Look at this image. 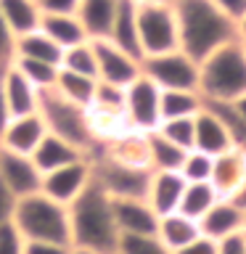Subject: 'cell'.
Here are the masks:
<instances>
[{"instance_id":"obj_19","label":"cell","mask_w":246,"mask_h":254,"mask_svg":"<svg viewBox=\"0 0 246 254\" xmlns=\"http://www.w3.org/2000/svg\"><path fill=\"white\" fill-rule=\"evenodd\" d=\"M183 190H185V180L180 172H151L146 201L159 217L170 212H178Z\"/></svg>"},{"instance_id":"obj_15","label":"cell","mask_w":246,"mask_h":254,"mask_svg":"<svg viewBox=\"0 0 246 254\" xmlns=\"http://www.w3.org/2000/svg\"><path fill=\"white\" fill-rule=\"evenodd\" d=\"M111 212L119 236L122 233H156L159 214L146 198H111Z\"/></svg>"},{"instance_id":"obj_2","label":"cell","mask_w":246,"mask_h":254,"mask_svg":"<svg viewBox=\"0 0 246 254\" xmlns=\"http://www.w3.org/2000/svg\"><path fill=\"white\" fill-rule=\"evenodd\" d=\"M66 209H69L71 249L117 254L119 230L114 222V212H111V198L101 190L98 183L90 180V186Z\"/></svg>"},{"instance_id":"obj_55","label":"cell","mask_w":246,"mask_h":254,"mask_svg":"<svg viewBox=\"0 0 246 254\" xmlns=\"http://www.w3.org/2000/svg\"><path fill=\"white\" fill-rule=\"evenodd\" d=\"M244 241H246V233H244Z\"/></svg>"},{"instance_id":"obj_32","label":"cell","mask_w":246,"mask_h":254,"mask_svg":"<svg viewBox=\"0 0 246 254\" xmlns=\"http://www.w3.org/2000/svg\"><path fill=\"white\" fill-rule=\"evenodd\" d=\"M204 106L209 109L222 125H225V130L230 132V138H233L236 146L246 148V122H244V117L236 111L233 101H204Z\"/></svg>"},{"instance_id":"obj_14","label":"cell","mask_w":246,"mask_h":254,"mask_svg":"<svg viewBox=\"0 0 246 254\" xmlns=\"http://www.w3.org/2000/svg\"><path fill=\"white\" fill-rule=\"evenodd\" d=\"M0 93L8 103L11 117H27V114H37V101H40V90L35 85H29V79L21 74L13 64L3 66V77H0Z\"/></svg>"},{"instance_id":"obj_29","label":"cell","mask_w":246,"mask_h":254,"mask_svg":"<svg viewBox=\"0 0 246 254\" xmlns=\"http://www.w3.org/2000/svg\"><path fill=\"white\" fill-rule=\"evenodd\" d=\"M146 138H148V167H151V172H178L183 159H185V151L178 148L175 143H170L156 130L148 132Z\"/></svg>"},{"instance_id":"obj_43","label":"cell","mask_w":246,"mask_h":254,"mask_svg":"<svg viewBox=\"0 0 246 254\" xmlns=\"http://www.w3.org/2000/svg\"><path fill=\"white\" fill-rule=\"evenodd\" d=\"M43 13H74L79 0H37Z\"/></svg>"},{"instance_id":"obj_53","label":"cell","mask_w":246,"mask_h":254,"mask_svg":"<svg viewBox=\"0 0 246 254\" xmlns=\"http://www.w3.org/2000/svg\"><path fill=\"white\" fill-rule=\"evenodd\" d=\"M241 43H244V53H246V40H241Z\"/></svg>"},{"instance_id":"obj_22","label":"cell","mask_w":246,"mask_h":254,"mask_svg":"<svg viewBox=\"0 0 246 254\" xmlns=\"http://www.w3.org/2000/svg\"><path fill=\"white\" fill-rule=\"evenodd\" d=\"M117 48H122L124 53L135 56L143 61V51H140V40H138V5L132 0H119L114 24H111L109 37Z\"/></svg>"},{"instance_id":"obj_46","label":"cell","mask_w":246,"mask_h":254,"mask_svg":"<svg viewBox=\"0 0 246 254\" xmlns=\"http://www.w3.org/2000/svg\"><path fill=\"white\" fill-rule=\"evenodd\" d=\"M11 111H8V103H5V98H3V93H0V135H3V130L8 127V122H11Z\"/></svg>"},{"instance_id":"obj_45","label":"cell","mask_w":246,"mask_h":254,"mask_svg":"<svg viewBox=\"0 0 246 254\" xmlns=\"http://www.w3.org/2000/svg\"><path fill=\"white\" fill-rule=\"evenodd\" d=\"M217 254H246L244 233H236V236H230V238L217 241Z\"/></svg>"},{"instance_id":"obj_16","label":"cell","mask_w":246,"mask_h":254,"mask_svg":"<svg viewBox=\"0 0 246 254\" xmlns=\"http://www.w3.org/2000/svg\"><path fill=\"white\" fill-rule=\"evenodd\" d=\"M198 230L212 241H222V238L244 233V209L236 206L230 198H217L212 209L198 220Z\"/></svg>"},{"instance_id":"obj_21","label":"cell","mask_w":246,"mask_h":254,"mask_svg":"<svg viewBox=\"0 0 246 254\" xmlns=\"http://www.w3.org/2000/svg\"><path fill=\"white\" fill-rule=\"evenodd\" d=\"M79 159H87L85 151H79L77 146L56 138L51 132H48L45 138L40 140V146L32 151V162H35V167L43 175L53 172V170H61V167H66V164H74Z\"/></svg>"},{"instance_id":"obj_35","label":"cell","mask_w":246,"mask_h":254,"mask_svg":"<svg viewBox=\"0 0 246 254\" xmlns=\"http://www.w3.org/2000/svg\"><path fill=\"white\" fill-rule=\"evenodd\" d=\"M59 69L77 71V74H85V77H95V51H93L90 40L82 43V45L66 48L63 56H61V66ZM95 79H98V77H95Z\"/></svg>"},{"instance_id":"obj_30","label":"cell","mask_w":246,"mask_h":254,"mask_svg":"<svg viewBox=\"0 0 246 254\" xmlns=\"http://www.w3.org/2000/svg\"><path fill=\"white\" fill-rule=\"evenodd\" d=\"M201 106H204V98L198 95V90H162V98H159L162 119L196 117Z\"/></svg>"},{"instance_id":"obj_11","label":"cell","mask_w":246,"mask_h":254,"mask_svg":"<svg viewBox=\"0 0 246 254\" xmlns=\"http://www.w3.org/2000/svg\"><path fill=\"white\" fill-rule=\"evenodd\" d=\"M90 180H93V164H90V156H87V159H79L74 164H66V167H61V170H53V172L43 175L40 193H45L48 198H53V201L69 206L87 186H90Z\"/></svg>"},{"instance_id":"obj_41","label":"cell","mask_w":246,"mask_h":254,"mask_svg":"<svg viewBox=\"0 0 246 254\" xmlns=\"http://www.w3.org/2000/svg\"><path fill=\"white\" fill-rule=\"evenodd\" d=\"M13 45H16L13 32L8 29V24L0 16V66H8L13 61Z\"/></svg>"},{"instance_id":"obj_44","label":"cell","mask_w":246,"mask_h":254,"mask_svg":"<svg viewBox=\"0 0 246 254\" xmlns=\"http://www.w3.org/2000/svg\"><path fill=\"white\" fill-rule=\"evenodd\" d=\"M13 206H16V196L3 186V183H0V225L11 222V217H13Z\"/></svg>"},{"instance_id":"obj_12","label":"cell","mask_w":246,"mask_h":254,"mask_svg":"<svg viewBox=\"0 0 246 254\" xmlns=\"http://www.w3.org/2000/svg\"><path fill=\"white\" fill-rule=\"evenodd\" d=\"M0 183L11 190L16 198L37 193L40 183H43V172L35 167L32 156L16 154L0 146Z\"/></svg>"},{"instance_id":"obj_39","label":"cell","mask_w":246,"mask_h":254,"mask_svg":"<svg viewBox=\"0 0 246 254\" xmlns=\"http://www.w3.org/2000/svg\"><path fill=\"white\" fill-rule=\"evenodd\" d=\"M21 254H71V246L56 241H24Z\"/></svg>"},{"instance_id":"obj_1","label":"cell","mask_w":246,"mask_h":254,"mask_svg":"<svg viewBox=\"0 0 246 254\" xmlns=\"http://www.w3.org/2000/svg\"><path fill=\"white\" fill-rule=\"evenodd\" d=\"M180 51L201 64L212 51L238 37V27L214 8L212 0H172Z\"/></svg>"},{"instance_id":"obj_6","label":"cell","mask_w":246,"mask_h":254,"mask_svg":"<svg viewBox=\"0 0 246 254\" xmlns=\"http://www.w3.org/2000/svg\"><path fill=\"white\" fill-rule=\"evenodd\" d=\"M93 180L109 198H146L151 170L148 167L122 164L103 154H90Z\"/></svg>"},{"instance_id":"obj_47","label":"cell","mask_w":246,"mask_h":254,"mask_svg":"<svg viewBox=\"0 0 246 254\" xmlns=\"http://www.w3.org/2000/svg\"><path fill=\"white\" fill-rule=\"evenodd\" d=\"M230 201H233L236 206H241V209L246 212V180H244V186L238 188V190H236L233 196H230Z\"/></svg>"},{"instance_id":"obj_5","label":"cell","mask_w":246,"mask_h":254,"mask_svg":"<svg viewBox=\"0 0 246 254\" xmlns=\"http://www.w3.org/2000/svg\"><path fill=\"white\" fill-rule=\"evenodd\" d=\"M37 114H40L45 130L51 135L71 143V146H77L79 151H85L87 156L95 151V135H93V125H90L87 109L61 98L53 87H48V90H40Z\"/></svg>"},{"instance_id":"obj_18","label":"cell","mask_w":246,"mask_h":254,"mask_svg":"<svg viewBox=\"0 0 246 254\" xmlns=\"http://www.w3.org/2000/svg\"><path fill=\"white\" fill-rule=\"evenodd\" d=\"M148 132H138V130H127L117 138H111L101 146H95L93 154H103L114 162L122 164H132V167H148ZM151 170V167H148Z\"/></svg>"},{"instance_id":"obj_4","label":"cell","mask_w":246,"mask_h":254,"mask_svg":"<svg viewBox=\"0 0 246 254\" xmlns=\"http://www.w3.org/2000/svg\"><path fill=\"white\" fill-rule=\"evenodd\" d=\"M13 228L21 233L24 241H56V244H69V209L45 193H29L16 198L13 206Z\"/></svg>"},{"instance_id":"obj_9","label":"cell","mask_w":246,"mask_h":254,"mask_svg":"<svg viewBox=\"0 0 246 254\" xmlns=\"http://www.w3.org/2000/svg\"><path fill=\"white\" fill-rule=\"evenodd\" d=\"M159 98H162V90L146 74H138L124 87V119L130 125V130H138V132L156 130L159 122H162Z\"/></svg>"},{"instance_id":"obj_36","label":"cell","mask_w":246,"mask_h":254,"mask_svg":"<svg viewBox=\"0 0 246 254\" xmlns=\"http://www.w3.org/2000/svg\"><path fill=\"white\" fill-rule=\"evenodd\" d=\"M159 135H164L170 143H175L183 151L193 148V117H183V119H162L156 127Z\"/></svg>"},{"instance_id":"obj_50","label":"cell","mask_w":246,"mask_h":254,"mask_svg":"<svg viewBox=\"0 0 246 254\" xmlns=\"http://www.w3.org/2000/svg\"><path fill=\"white\" fill-rule=\"evenodd\" d=\"M238 37H241V40H246V16H244L241 21H238Z\"/></svg>"},{"instance_id":"obj_25","label":"cell","mask_w":246,"mask_h":254,"mask_svg":"<svg viewBox=\"0 0 246 254\" xmlns=\"http://www.w3.org/2000/svg\"><path fill=\"white\" fill-rule=\"evenodd\" d=\"M156 236L170 252H178L185 244L193 241V238L201 236V230H198L196 220H190V217H185V214H180V212H170V214H162V217H159Z\"/></svg>"},{"instance_id":"obj_42","label":"cell","mask_w":246,"mask_h":254,"mask_svg":"<svg viewBox=\"0 0 246 254\" xmlns=\"http://www.w3.org/2000/svg\"><path fill=\"white\" fill-rule=\"evenodd\" d=\"M172 254H217V241H212V238H206V236H198Z\"/></svg>"},{"instance_id":"obj_27","label":"cell","mask_w":246,"mask_h":254,"mask_svg":"<svg viewBox=\"0 0 246 254\" xmlns=\"http://www.w3.org/2000/svg\"><path fill=\"white\" fill-rule=\"evenodd\" d=\"M16 56H19V59H35V61H45V64H53V66H61L63 51L45 35L43 29H32V32H27V35L16 37L13 59Z\"/></svg>"},{"instance_id":"obj_49","label":"cell","mask_w":246,"mask_h":254,"mask_svg":"<svg viewBox=\"0 0 246 254\" xmlns=\"http://www.w3.org/2000/svg\"><path fill=\"white\" fill-rule=\"evenodd\" d=\"M135 5H167L172 3V0H132Z\"/></svg>"},{"instance_id":"obj_52","label":"cell","mask_w":246,"mask_h":254,"mask_svg":"<svg viewBox=\"0 0 246 254\" xmlns=\"http://www.w3.org/2000/svg\"><path fill=\"white\" fill-rule=\"evenodd\" d=\"M244 233H246V212H244Z\"/></svg>"},{"instance_id":"obj_24","label":"cell","mask_w":246,"mask_h":254,"mask_svg":"<svg viewBox=\"0 0 246 254\" xmlns=\"http://www.w3.org/2000/svg\"><path fill=\"white\" fill-rule=\"evenodd\" d=\"M40 29H43L61 51L87 43V32L82 27V21L77 19V13H43Z\"/></svg>"},{"instance_id":"obj_26","label":"cell","mask_w":246,"mask_h":254,"mask_svg":"<svg viewBox=\"0 0 246 254\" xmlns=\"http://www.w3.org/2000/svg\"><path fill=\"white\" fill-rule=\"evenodd\" d=\"M0 16L13 32V37H21L32 29H40V11L37 0H0Z\"/></svg>"},{"instance_id":"obj_28","label":"cell","mask_w":246,"mask_h":254,"mask_svg":"<svg viewBox=\"0 0 246 254\" xmlns=\"http://www.w3.org/2000/svg\"><path fill=\"white\" fill-rule=\"evenodd\" d=\"M95 85H98V79H95V77H85V74H77V71L59 69L53 90L59 93L61 98H66V101H71V103H77V106L87 109V106L93 103Z\"/></svg>"},{"instance_id":"obj_34","label":"cell","mask_w":246,"mask_h":254,"mask_svg":"<svg viewBox=\"0 0 246 254\" xmlns=\"http://www.w3.org/2000/svg\"><path fill=\"white\" fill-rule=\"evenodd\" d=\"M16 69L21 71L24 77L29 79V85H35L37 90H48V87L56 85V74H59V66L53 64H45V61H35V59H16L11 61Z\"/></svg>"},{"instance_id":"obj_33","label":"cell","mask_w":246,"mask_h":254,"mask_svg":"<svg viewBox=\"0 0 246 254\" xmlns=\"http://www.w3.org/2000/svg\"><path fill=\"white\" fill-rule=\"evenodd\" d=\"M117 254H172L159 241L156 233H122L117 241Z\"/></svg>"},{"instance_id":"obj_37","label":"cell","mask_w":246,"mask_h":254,"mask_svg":"<svg viewBox=\"0 0 246 254\" xmlns=\"http://www.w3.org/2000/svg\"><path fill=\"white\" fill-rule=\"evenodd\" d=\"M212 159L209 154H204V151H196L190 148L185 151V159H183L180 164V175L185 183H209V175H212Z\"/></svg>"},{"instance_id":"obj_13","label":"cell","mask_w":246,"mask_h":254,"mask_svg":"<svg viewBox=\"0 0 246 254\" xmlns=\"http://www.w3.org/2000/svg\"><path fill=\"white\" fill-rule=\"evenodd\" d=\"M246 180V148L233 146L212 159V175L209 183L220 193V198H230Z\"/></svg>"},{"instance_id":"obj_3","label":"cell","mask_w":246,"mask_h":254,"mask_svg":"<svg viewBox=\"0 0 246 254\" xmlns=\"http://www.w3.org/2000/svg\"><path fill=\"white\" fill-rule=\"evenodd\" d=\"M246 93V53L241 37L212 51L198 64V95L204 101H236Z\"/></svg>"},{"instance_id":"obj_51","label":"cell","mask_w":246,"mask_h":254,"mask_svg":"<svg viewBox=\"0 0 246 254\" xmlns=\"http://www.w3.org/2000/svg\"><path fill=\"white\" fill-rule=\"evenodd\" d=\"M71 254H95V252H82V249H71Z\"/></svg>"},{"instance_id":"obj_31","label":"cell","mask_w":246,"mask_h":254,"mask_svg":"<svg viewBox=\"0 0 246 254\" xmlns=\"http://www.w3.org/2000/svg\"><path fill=\"white\" fill-rule=\"evenodd\" d=\"M217 198H220V193L212 188V183H185V190H183L178 212L198 222L212 209V204L217 201Z\"/></svg>"},{"instance_id":"obj_23","label":"cell","mask_w":246,"mask_h":254,"mask_svg":"<svg viewBox=\"0 0 246 254\" xmlns=\"http://www.w3.org/2000/svg\"><path fill=\"white\" fill-rule=\"evenodd\" d=\"M117 8H119V0H79L74 13L82 21L87 40H106L109 37Z\"/></svg>"},{"instance_id":"obj_40","label":"cell","mask_w":246,"mask_h":254,"mask_svg":"<svg viewBox=\"0 0 246 254\" xmlns=\"http://www.w3.org/2000/svg\"><path fill=\"white\" fill-rule=\"evenodd\" d=\"M214 8L222 13V16H228L230 21L238 27V21L246 16V0H212Z\"/></svg>"},{"instance_id":"obj_7","label":"cell","mask_w":246,"mask_h":254,"mask_svg":"<svg viewBox=\"0 0 246 254\" xmlns=\"http://www.w3.org/2000/svg\"><path fill=\"white\" fill-rule=\"evenodd\" d=\"M140 74H146L159 90H198V64L180 48L146 56L140 61Z\"/></svg>"},{"instance_id":"obj_17","label":"cell","mask_w":246,"mask_h":254,"mask_svg":"<svg viewBox=\"0 0 246 254\" xmlns=\"http://www.w3.org/2000/svg\"><path fill=\"white\" fill-rule=\"evenodd\" d=\"M48 135L43 119L40 114H27V117H13L8 127L3 130L0 135V146L8 148V151H16V154H27L32 156V151L40 146V140H43Z\"/></svg>"},{"instance_id":"obj_48","label":"cell","mask_w":246,"mask_h":254,"mask_svg":"<svg viewBox=\"0 0 246 254\" xmlns=\"http://www.w3.org/2000/svg\"><path fill=\"white\" fill-rule=\"evenodd\" d=\"M233 106H236V111L244 117V122H246V93H244V95H238V98L233 101Z\"/></svg>"},{"instance_id":"obj_20","label":"cell","mask_w":246,"mask_h":254,"mask_svg":"<svg viewBox=\"0 0 246 254\" xmlns=\"http://www.w3.org/2000/svg\"><path fill=\"white\" fill-rule=\"evenodd\" d=\"M236 143L230 138V132L225 130V125L206 106H201V111L193 117V148L204 151L209 156H220L222 151H228Z\"/></svg>"},{"instance_id":"obj_38","label":"cell","mask_w":246,"mask_h":254,"mask_svg":"<svg viewBox=\"0 0 246 254\" xmlns=\"http://www.w3.org/2000/svg\"><path fill=\"white\" fill-rule=\"evenodd\" d=\"M24 252V238L13 228V222L0 225V254H21Z\"/></svg>"},{"instance_id":"obj_54","label":"cell","mask_w":246,"mask_h":254,"mask_svg":"<svg viewBox=\"0 0 246 254\" xmlns=\"http://www.w3.org/2000/svg\"><path fill=\"white\" fill-rule=\"evenodd\" d=\"M0 77H3V66H0Z\"/></svg>"},{"instance_id":"obj_8","label":"cell","mask_w":246,"mask_h":254,"mask_svg":"<svg viewBox=\"0 0 246 254\" xmlns=\"http://www.w3.org/2000/svg\"><path fill=\"white\" fill-rule=\"evenodd\" d=\"M138 40L143 59L159 56L167 51H178V19H175L172 3L167 5H138Z\"/></svg>"},{"instance_id":"obj_10","label":"cell","mask_w":246,"mask_h":254,"mask_svg":"<svg viewBox=\"0 0 246 254\" xmlns=\"http://www.w3.org/2000/svg\"><path fill=\"white\" fill-rule=\"evenodd\" d=\"M95 51V77L98 82L127 87L140 74V59L124 53L111 40H90Z\"/></svg>"}]
</instances>
